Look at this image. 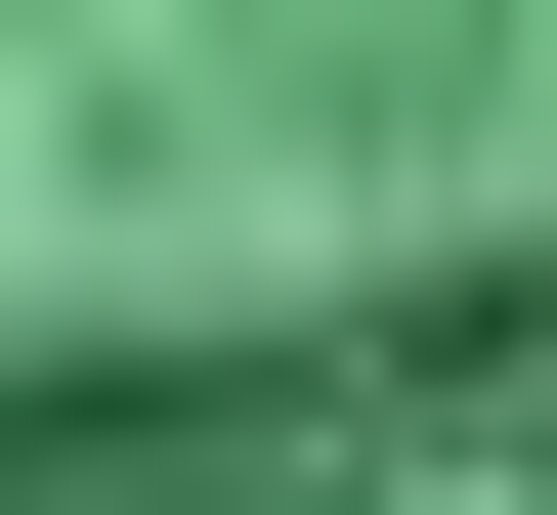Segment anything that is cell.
<instances>
[{"mask_svg": "<svg viewBox=\"0 0 557 515\" xmlns=\"http://www.w3.org/2000/svg\"><path fill=\"white\" fill-rule=\"evenodd\" d=\"M386 473H557V0H0V515Z\"/></svg>", "mask_w": 557, "mask_h": 515, "instance_id": "cell-1", "label": "cell"}]
</instances>
